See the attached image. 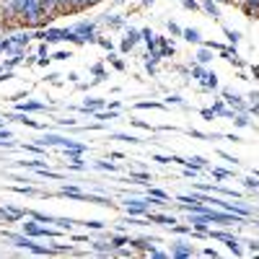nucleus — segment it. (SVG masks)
<instances>
[{
    "mask_svg": "<svg viewBox=\"0 0 259 259\" xmlns=\"http://www.w3.org/2000/svg\"><path fill=\"white\" fill-rule=\"evenodd\" d=\"M130 244L138 246V249H148V251H150V241H148V239H138V241H130Z\"/></svg>",
    "mask_w": 259,
    "mask_h": 259,
    "instance_id": "nucleus-14",
    "label": "nucleus"
},
{
    "mask_svg": "<svg viewBox=\"0 0 259 259\" xmlns=\"http://www.w3.org/2000/svg\"><path fill=\"white\" fill-rule=\"evenodd\" d=\"M244 184H246V189H256L259 192V182H254V177L251 179H244Z\"/></svg>",
    "mask_w": 259,
    "mask_h": 259,
    "instance_id": "nucleus-20",
    "label": "nucleus"
},
{
    "mask_svg": "<svg viewBox=\"0 0 259 259\" xmlns=\"http://www.w3.org/2000/svg\"><path fill=\"white\" fill-rule=\"evenodd\" d=\"M138 39H140V34L138 31H127V39L122 41V52H130L135 45H138Z\"/></svg>",
    "mask_w": 259,
    "mask_h": 259,
    "instance_id": "nucleus-4",
    "label": "nucleus"
},
{
    "mask_svg": "<svg viewBox=\"0 0 259 259\" xmlns=\"http://www.w3.org/2000/svg\"><path fill=\"white\" fill-rule=\"evenodd\" d=\"M91 6H96V0H70V11H85Z\"/></svg>",
    "mask_w": 259,
    "mask_h": 259,
    "instance_id": "nucleus-6",
    "label": "nucleus"
},
{
    "mask_svg": "<svg viewBox=\"0 0 259 259\" xmlns=\"http://www.w3.org/2000/svg\"><path fill=\"white\" fill-rule=\"evenodd\" d=\"M101 106H104V101L101 99H94V101H85L83 112H96V109H101Z\"/></svg>",
    "mask_w": 259,
    "mask_h": 259,
    "instance_id": "nucleus-11",
    "label": "nucleus"
},
{
    "mask_svg": "<svg viewBox=\"0 0 259 259\" xmlns=\"http://www.w3.org/2000/svg\"><path fill=\"white\" fill-rule=\"evenodd\" d=\"M223 96H226V101H228L231 106H236V112H239V114L249 109V106H246V104H244V101H241L239 96H236V94H231V91H223Z\"/></svg>",
    "mask_w": 259,
    "mask_h": 259,
    "instance_id": "nucleus-3",
    "label": "nucleus"
},
{
    "mask_svg": "<svg viewBox=\"0 0 259 259\" xmlns=\"http://www.w3.org/2000/svg\"><path fill=\"white\" fill-rule=\"evenodd\" d=\"M133 124H138V127H143V130H150V124H145L143 119H133Z\"/></svg>",
    "mask_w": 259,
    "mask_h": 259,
    "instance_id": "nucleus-27",
    "label": "nucleus"
},
{
    "mask_svg": "<svg viewBox=\"0 0 259 259\" xmlns=\"http://www.w3.org/2000/svg\"><path fill=\"white\" fill-rule=\"evenodd\" d=\"M124 244H130V239H127V236H114V239L109 241V246H112V249H122Z\"/></svg>",
    "mask_w": 259,
    "mask_h": 259,
    "instance_id": "nucleus-12",
    "label": "nucleus"
},
{
    "mask_svg": "<svg viewBox=\"0 0 259 259\" xmlns=\"http://www.w3.org/2000/svg\"><path fill=\"white\" fill-rule=\"evenodd\" d=\"M85 226H89V228H94V231H99V228H101V223H99V221H89Z\"/></svg>",
    "mask_w": 259,
    "mask_h": 259,
    "instance_id": "nucleus-26",
    "label": "nucleus"
},
{
    "mask_svg": "<svg viewBox=\"0 0 259 259\" xmlns=\"http://www.w3.org/2000/svg\"><path fill=\"white\" fill-rule=\"evenodd\" d=\"M96 75H104V68H101V65H94V68H91Z\"/></svg>",
    "mask_w": 259,
    "mask_h": 259,
    "instance_id": "nucleus-29",
    "label": "nucleus"
},
{
    "mask_svg": "<svg viewBox=\"0 0 259 259\" xmlns=\"http://www.w3.org/2000/svg\"><path fill=\"white\" fill-rule=\"evenodd\" d=\"M150 210V200H127V212L130 215H145Z\"/></svg>",
    "mask_w": 259,
    "mask_h": 259,
    "instance_id": "nucleus-1",
    "label": "nucleus"
},
{
    "mask_svg": "<svg viewBox=\"0 0 259 259\" xmlns=\"http://www.w3.org/2000/svg\"><path fill=\"white\" fill-rule=\"evenodd\" d=\"M96 45H101L104 50H112V41L109 39H96Z\"/></svg>",
    "mask_w": 259,
    "mask_h": 259,
    "instance_id": "nucleus-22",
    "label": "nucleus"
},
{
    "mask_svg": "<svg viewBox=\"0 0 259 259\" xmlns=\"http://www.w3.org/2000/svg\"><path fill=\"white\" fill-rule=\"evenodd\" d=\"M202 85H205V89H218V78H215V73H207L202 78Z\"/></svg>",
    "mask_w": 259,
    "mask_h": 259,
    "instance_id": "nucleus-9",
    "label": "nucleus"
},
{
    "mask_svg": "<svg viewBox=\"0 0 259 259\" xmlns=\"http://www.w3.org/2000/svg\"><path fill=\"white\" fill-rule=\"evenodd\" d=\"M109 60H112V65H114L117 70H124V62L122 60H117V57H109Z\"/></svg>",
    "mask_w": 259,
    "mask_h": 259,
    "instance_id": "nucleus-23",
    "label": "nucleus"
},
{
    "mask_svg": "<svg viewBox=\"0 0 259 259\" xmlns=\"http://www.w3.org/2000/svg\"><path fill=\"white\" fill-rule=\"evenodd\" d=\"M168 31H171V34H182V31H184V29H179V26H177V24H168Z\"/></svg>",
    "mask_w": 259,
    "mask_h": 259,
    "instance_id": "nucleus-25",
    "label": "nucleus"
},
{
    "mask_svg": "<svg viewBox=\"0 0 259 259\" xmlns=\"http://www.w3.org/2000/svg\"><path fill=\"white\" fill-rule=\"evenodd\" d=\"M212 177H215V179H226V177H231V174H228V171H221V168H215V171H212Z\"/></svg>",
    "mask_w": 259,
    "mask_h": 259,
    "instance_id": "nucleus-21",
    "label": "nucleus"
},
{
    "mask_svg": "<svg viewBox=\"0 0 259 259\" xmlns=\"http://www.w3.org/2000/svg\"><path fill=\"white\" fill-rule=\"evenodd\" d=\"M150 3H153V0H143V6H150Z\"/></svg>",
    "mask_w": 259,
    "mask_h": 259,
    "instance_id": "nucleus-31",
    "label": "nucleus"
},
{
    "mask_svg": "<svg viewBox=\"0 0 259 259\" xmlns=\"http://www.w3.org/2000/svg\"><path fill=\"white\" fill-rule=\"evenodd\" d=\"M192 75H194V78H205L207 73H205V70L200 68V65H194V68H192Z\"/></svg>",
    "mask_w": 259,
    "mask_h": 259,
    "instance_id": "nucleus-19",
    "label": "nucleus"
},
{
    "mask_svg": "<svg viewBox=\"0 0 259 259\" xmlns=\"http://www.w3.org/2000/svg\"><path fill=\"white\" fill-rule=\"evenodd\" d=\"M182 34H184V39H187V41H194V45L200 41V31H197V29H184Z\"/></svg>",
    "mask_w": 259,
    "mask_h": 259,
    "instance_id": "nucleus-10",
    "label": "nucleus"
},
{
    "mask_svg": "<svg viewBox=\"0 0 259 259\" xmlns=\"http://www.w3.org/2000/svg\"><path fill=\"white\" fill-rule=\"evenodd\" d=\"M182 6H184L187 11H197V8H200V3H197V0H182Z\"/></svg>",
    "mask_w": 259,
    "mask_h": 259,
    "instance_id": "nucleus-15",
    "label": "nucleus"
},
{
    "mask_svg": "<svg viewBox=\"0 0 259 259\" xmlns=\"http://www.w3.org/2000/svg\"><path fill=\"white\" fill-rule=\"evenodd\" d=\"M218 3H233V0H218Z\"/></svg>",
    "mask_w": 259,
    "mask_h": 259,
    "instance_id": "nucleus-32",
    "label": "nucleus"
},
{
    "mask_svg": "<svg viewBox=\"0 0 259 259\" xmlns=\"http://www.w3.org/2000/svg\"><path fill=\"white\" fill-rule=\"evenodd\" d=\"M171 256H192V246H187L184 241H179L174 249H171Z\"/></svg>",
    "mask_w": 259,
    "mask_h": 259,
    "instance_id": "nucleus-5",
    "label": "nucleus"
},
{
    "mask_svg": "<svg viewBox=\"0 0 259 259\" xmlns=\"http://www.w3.org/2000/svg\"><path fill=\"white\" fill-rule=\"evenodd\" d=\"M197 62H200V65H205V62H210V52H207V50H202V52L197 55Z\"/></svg>",
    "mask_w": 259,
    "mask_h": 259,
    "instance_id": "nucleus-18",
    "label": "nucleus"
},
{
    "mask_svg": "<svg viewBox=\"0 0 259 259\" xmlns=\"http://www.w3.org/2000/svg\"><path fill=\"white\" fill-rule=\"evenodd\" d=\"M233 122L239 124V127H246V124H249V117H246V114L241 112V114H236V117H233Z\"/></svg>",
    "mask_w": 259,
    "mask_h": 259,
    "instance_id": "nucleus-13",
    "label": "nucleus"
},
{
    "mask_svg": "<svg viewBox=\"0 0 259 259\" xmlns=\"http://www.w3.org/2000/svg\"><path fill=\"white\" fill-rule=\"evenodd\" d=\"M68 57H70V52H57L55 55V60H68Z\"/></svg>",
    "mask_w": 259,
    "mask_h": 259,
    "instance_id": "nucleus-28",
    "label": "nucleus"
},
{
    "mask_svg": "<svg viewBox=\"0 0 259 259\" xmlns=\"http://www.w3.org/2000/svg\"><path fill=\"white\" fill-rule=\"evenodd\" d=\"M114 117H117L114 112H109V114H99V119H114Z\"/></svg>",
    "mask_w": 259,
    "mask_h": 259,
    "instance_id": "nucleus-30",
    "label": "nucleus"
},
{
    "mask_svg": "<svg viewBox=\"0 0 259 259\" xmlns=\"http://www.w3.org/2000/svg\"><path fill=\"white\" fill-rule=\"evenodd\" d=\"M96 3H101V0H96Z\"/></svg>",
    "mask_w": 259,
    "mask_h": 259,
    "instance_id": "nucleus-33",
    "label": "nucleus"
},
{
    "mask_svg": "<svg viewBox=\"0 0 259 259\" xmlns=\"http://www.w3.org/2000/svg\"><path fill=\"white\" fill-rule=\"evenodd\" d=\"M24 233H26V236H55V231L41 228V226H36V223H24Z\"/></svg>",
    "mask_w": 259,
    "mask_h": 259,
    "instance_id": "nucleus-2",
    "label": "nucleus"
},
{
    "mask_svg": "<svg viewBox=\"0 0 259 259\" xmlns=\"http://www.w3.org/2000/svg\"><path fill=\"white\" fill-rule=\"evenodd\" d=\"M148 194H150V197H158V200H166V197H168V194L161 192V189H148Z\"/></svg>",
    "mask_w": 259,
    "mask_h": 259,
    "instance_id": "nucleus-16",
    "label": "nucleus"
},
{
    "mask_svg": "<svg viewBox=\"0 0 259 259\" xmlns=\"http://www.w3.org/2000/svg\"><path fill=\"white\" fill-rule=\"evenodd\" d=\"M202 8H205V11H207V13H210L212 18H218V16H221V11H218V6H215V3H212V0H202Z\"/></svg>",
    "mask_w": 259,
    "mask_h": 259,
    "instance_id": "nucleus-8",
    "label": "nucleus"
},
{
    "mask_svg": "<svg viewBox=\"0 0 259 259\" xmlns=\"http://www.w3.org/2000/svg\"><path fill=\"white\" fill-rule=\"evenodd\" d=\"M226 36H228V39L233 41V45H236V41L241 39V34H239V31H233V29H226Z\"/></svg>",
    "mask_w": 259,
    "mask_h": 259,
    "instance_id": "nucleus-17",
    "label": "nucleus"
},
{
    "mask_svg": "<svg viewBox=\"0 0 259 259\" xmlns=\"http://www.w3.org/2000/svg\"><path fill=\"white\" fill-rule=\"evenodd\" d=\"M109 26L112 29H119L122 26V18H109Z\"/></svg>",
    "mask_w": 259,
    "mask_h": 259,
    "instance_id": "nucleus-24",
    "label": "nucleus"
},
{
    "mask_svg": "<svg viewBox=\"0 0 259 259\" xmlns=\"http://www.w3.org/2000/svg\"><path fill=\"white\" fill-rule=\"evenodd\" d=\"M18 109H21V112H41V109H45V104H36V101H26V104H21Z\"/></svg>",
    "mask_w": 259,
    "mask_h": 259,
    "instance_id": "nucleus-7",
    "label": "nucleus"
}]
</instances>
